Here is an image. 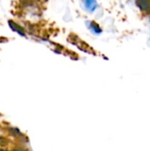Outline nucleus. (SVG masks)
<instances>
[{
  "label": "nucleus",
  "mask_w": 150,
  "mask_h": 151,
  "mask_svg": "<svg viewBox=\"0 0 150 151\" xmlns=\"http://www.w3.org/2000/svg\"><path fill=\"white\" fill-rule=\"evenodd\" d=\"M8 25H9L10 28H11L13 32H15V33H17L18 35H19V36L27 37V34H26L25 29H24L19 23H17V22H15V21H13V20H9V21H8Z\"/></svg>",
  "instance_id": "7ed1b4c3"
},
{
  "label": "nucleus",
  "mask_w": 150,
  "mask_h": 151,
  "mask_svg": "<svg viewBox=\"0 0 150 151\" xmlns=\"http://www.w3.org/2000/svg\"><path fill=\"white\" fill-rule=\"evenodd\" d=\"M149 1H150V0H149Z\"/></svg>",
  "instance_id": "39448f33"
},
{
  "label": "nucleus",
  "mask_w": 150,
  "mask_h": 151,
  "mask_svg": "<svg viewBox=\"0 0 150 151\" xmlns=\"http://www.w3.org/2000/svg\"><path fill=\"white\" fill-rule=\"evenodd\" d=\"M137 7L144 13H150L149 0H135Z\"/></svg>",
  "instance_id": "20e7f679"
},
{
  "label": "nucleus",
  "mask_w": 150,
  "mask_h": 151,
  "mask_svg": "<svg viewBox=\"0 0 150 151\" xmlns=\"http://www.w3.org/2000/svg\"><path fill=\"white\" fill-rule=\"evenodd\" d=\"M85 26L88 28V30L95 36H99L103 34V28L102 27L99 25V23H97L95 20H90V19H87L85 20Z\"/></svg>",
  "instance_id": "f03ea898"
},
{
  "label": "nucleus",
  "mask_w": 150,
  "mask_h": 151,
  "mask_svg": "<svg viewBox=\"0 0 150 151\" xmlns=\"http://www.w3.org/2000/svg\"><path fill=\"white\" fill-rule=\"evenodd\" d=\"M80 7L87 13L94 14L99 9L100 5H99L97 0H81Z\"/></svg>",
  "instance_id": "f257e3e1"
}]
</instances>
